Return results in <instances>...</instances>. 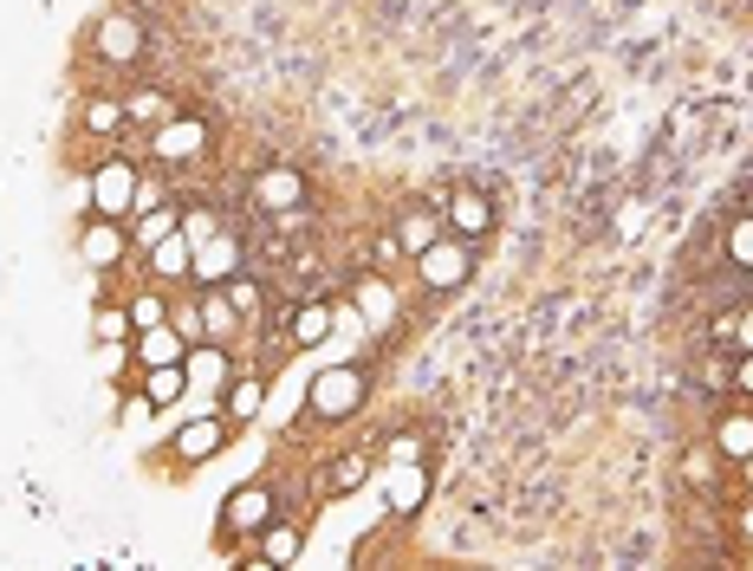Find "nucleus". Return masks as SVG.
<instances>
[{
    "label": "nucleus",
    "mask_w": 753,
    "mask_h": 571,
    "mask_svg": "<svg viewBox=\"0 0 753 571\" xmlns=\"http://www.w3.org/2000/svg\"><path fill=\"white\" fill-rule=\"evenodd\" d=\"M273 520V494L266 488H234L227 494V533H261Z\"/></svg>",
    "instance_id": "10"
},
{
    "label": "nucleus",
    "mask_w": 753,
    "mask_h": 571,
    "mask_svg": "<svg viewBox=\"0 0 753 571\" xmlns=\"http://www.w3.org/2000/svg\"><path fill=\"white\" fill-rule=\"evenodd\" d=\"M734 332H741V305H727V312H715V325H708V338H715L721 351H734Z\"/></svg>",
    "instance_id": "33"
},
{
    "label": "nucleus",
    "mask_w": 753,
    "mask_h": 571,
    "mask_svg": "<svg viewBox=\"0 0 753 571\" xmlns=\"http://www.w3.org/2000/svg\"><path fill=\"white\" fill-rule=\"evenodd\" d=\"M734 396H753V351H734Z\"/></svg>",
    "instance_id": "35"
},
{
    "label": "nucleus",
    "mask_w": 753,
    "mask_h": 571,
    "mask_svg": "<svg viewBox=\"0 0 753 571\" xmlns=\"http://www.w3.org/2000/svg\"><path fill=\"white\" fill-rule=\"evenodd\" d=\"M358 403H364V371H351V364H332V371H319V377H312V396H305V410H312L319 422L358 416Z\"/></svg>",
    "instance_id": "2"
},
{
    "label": "nucleus",
    "mask_w": 753,
    "mask_h": 571,
    "mask_svg": "<svg viewBox=\"0 0 753 571\" xmlns=\"http://www.w3.org/2000/svg\"><path fill=\"white\" fill-rule=\"evenodd\" d=\"M422 449H429L422 435H397V442H390V467H397V461H422Z\"/></svg>",
    "instance_id": "34"
},
{
    "label": "nucleus",
    "mask_w": 753,
    "mask_h": 571,
    "mask_svg": "<svg viewBox=\"0 0 753 571\" xmlns=\"http://www.w3.org/2000/svg\"><path fill=\"white\" fill-rule=\"evenodd\" d=\"M293 559H300V526L266 520L261 526V565H293Z\"/></svg>",
    "instance_id": "18"
},
{
    "label": "nucleus",
    "mask_w": 753,
    "mask_h": 571,
    "mask_svg": "<svg viewBox=\"0 0 753 571\" xmlns=\"http://www.w3.org/2000/svg\"><path fill=\"white\" fill-rule=\"evenodd\" d=\"M188 396V364H150L144 371V403L150 410H169V403H183Z\"/></svg>",
    "instance_id": "14"
},
{
    "label": "nucleus",
    "mask_w": 753,
    "mask_h": 571,
    "mask_svg": "<svg viewBox=\"0 0 753 571\" xmlns=\"http://www.w3.org/2000/svg\"><path fill=\"white\" fill-rule=\"evenodd\" d=\"M727 260L753 273V215H741V221L727 228Z\"/></svg>",
    "instance_id": "28"
},
{
    "label": "nucleus",
    "mask_w": 753,
    "mask_h": 571,
    "mask_svg": "<svg viewBox=\"0 0 753 571\" xmlns=\"http://www.w3.org/2000/svg\"><path fill=\"white\" fill-rule=\"evenodd\" d=\"M449 228L461 234V240H481V234L493 228V201L481 189H454L449 195Z\"/></svg>",
    "instance_id": "8"
},
{
    "label": "nucleus",
    "mask_w": 753,
    "mask_h": 571,
    "mask_svg": "<svg viewBox=\"0 0 753 571\" xmlns=\"http://www.w3.org/2000/svg\"><path fill=\"white\" fill-rule=\"evenodd\" d=\"M351 299H358V312H364L371 325H390V318H397V293H390L383 273H364V279L351 286Z\"/></svg>",
    "instance_id": "16"
},
{
    "label": "nucleus",
    "mask_w": 753,
    "mask_h": 571,
    "mask_svg": "<svg viewBox=\"0 0 753 571\" xmlns=\"http://www.w3.org/2000/svg\"><path fill=\"white\" fill-rule=\"evenodd\" d=\"M124 111H130V117H144V124H169V117H176V105H169L163 91H137V98H130Z\"/></svg>",
    "instance_id": "27"
},
{
    "label": "nucleus",
    "mask_w": 753,
    "mask_h": 571,
    "mask_svg": "<svg viewBox=\"0 0 753 571\" xmlns=\"http://www.w3.org/2000/svg\"><path fill=\"white\" fill-rule=\"evenodd\" d=\"M183 357H188V338L169 325V318L150 325V332L137 338V364H144V371H150V364H183Z\"/></svg>",
    "instance_id": "13"
},
{
    "label": "nucleus",
    "mask_w": 753,
    "mask_h": 571,
    "mask_svg": "<svg viewBox=\"0 0 753 571\" xmlns=\"http://www.w3.org/2000/svg\"><path fill=\"white\" fill-rule=\"evenodd\" d=\"M91 338H98V344H124V338H130V312H124V305H98V312H91Z\"/></svg>",
    "instance_id": "26"
},
{
    "label": "nucleus",
    "mask_w": 753,
    "mask_h": 571,
    "mask_svg": "<svg viewBox=\"0 0 753 571\" xmlns=\"http://www.w3.org/2000/svg\"><path fill=\"white\" fill-rule=\"evenodd\" d=\"M261 403H266V383L261 377L227 383V422H254V416H261Z\"/></svg>",
    "instance_id": "24"
},
{
    "label": "nucleus",
    "mask_w": 753,
    "mask_h": 571,
    "mask_svg": "<svg viewBox=\"0 0 753 571\" xmlns=\"http://www.w3.org/2000/svg\"><path fill=\"white\" fill-rule=\"evenodd\" d=\"M715 449H721L727 461H753V416H721Z\"/></svg>",
    "instance_id": "22"
},
{
    "label": "nucleus",
    "mask_w": 753,
    "mask_h": 571,
    "mask_svg": "<svg viewBox=\"0 0 753 571\" xmlns=\"http://www.w3.org/2000/svg\"><path fill=\"white\" fill-rule=\"evenodd\" d=\"M734 351H753V305H741V332H734Z\"/></svg>",
    "instance_id": "38"
},
{
    "label": "nucleus",
    "mask_w": 753,
    "mask_h": 571,
    "mask_svg": "<svg viewBox=\"0 0 753 571\" xmlns=\"http://www.w3.org/2000/svg\"><path fill=\"white\" fill-rule=\"evenodd\" d=\"M124 124H130V111H124L117 98H91V105H85V130H91V137H111Z\"/></svg>",
    "instance_id": "25"
},
{
    "label": "nucleus",
    "mask_w": 753,
    "mask_h": 571,
    "mask_svg": "<svg viewBox=\"0 0 753 571\" xmlns=\"http://www.w3.org/2000/svg\"><path fill=\"white\" fill-rule=\"evenodd\" d=\"M702 383H708V390H734V364H702Z\"/></svg>",
    "instance_id": "36"
},
{
    "label": "nucleus",
    "mask_w": 753,
    "mask_h": 571,
    "mask_svg": "<svg viewBox=\"0 0 753 571\" xmlns=\"http://www.w3.org/2000/svg\"><path fill=\"white\" fill-rule=\"evenodd\" d=\"M364 481H371V455H358V449L325 467V488H332V494H358Z\"/></svg>",
    "instance_id": "21"
},
{
    "label": "nucleus",
    "mask_w": 753,
    "mask_h": 571,
    "mask_svg": "<svg viewBox=\"0 0 753 571\" xmlns=\"http://www.w3.org/2000/svg\"><path fill=\"white\" fill-rule=\"evenodd\" d=\"M222 293L234 299V312H261V286H254L247 273H234V279H222Z\"/></svg>",
    "instance_id": "30"
},
{
    "label": "nucleus",
    "mask_w": 753,
    "mask_h": 571,
    "mask_svg": "<svg viewBox=\"0 0 753 571\" xmlns=\"http://www.w3.org/2000/svg\"><path fill=\"white\" fill-rule=\"evenodd\" d=\"M150 267L163 273V279H183V273L195 267V240H188L183 228L163 234V240H150Z\"/></svg>",
    "instance_id": "17"
},
{
    "label": "nucleus",
    "mask_w": 753,
    "mask_h": 571,
    "mask_svg": "<svg viewBox=\"0 0 753 571\" xmlns=\"http://www.w3.org/2000/svg\"><path fill=\"white\" fill-rule=\"evenodd\" d=\"M397 247H403V254H422V247H436V215H429V208H410V215H403V221H397Z\"/></svg>",
    "instance_id": "23"
},
{
    "label": "nucleus",
    "mask_w": 753,
    "mask_h": 571,
    "mask_svg": "<svg viewBox=\"0 0 753 571\" xmlns=\"http://www.w3.org/2000/svg\"><path fill=\"white\" fill-rule=\"evenodd\" d=\"M222 442H227V422L222 416H202V422H188L183 435H176V455H183L188 467H202V461L215 455Z\"/></svg>",
    "instance_id": "12"
},
{
    "label": "nucleus",
    "mask_w": 753,
    "mask_h": 571,
    "mask_svg": "<svg viewBox=\"0 0 753 571\" xmlns=\"http://www.w3.org/2000/svg\"><path fill=\"white\" fill-rule=\"evenodd\" d=\"M150 150L163 156V163H188V156L208 150V124H195V117H169V124H156Z\"/></svg>",
    "instance_id": "7"
},
{
    "label": "nucleus",
    "mask_w": 753,
    "mask_h": 571,
    "mask_svg": "<svg viewBox=\"0 0 753 571\" xmlns=\"http://www.w3.org/2000/svg\"><path fill=\"white\" fill-rule=\"evenodd\" d=\"M429 500V467L422 461H397V474H390V513H415Z\"/></svg>",
    "instance_id": "15"
},
{
    "label": "nucleus",
    "mask_w": 753,
    "mask_h": 571,
    "mask_svg": "<svg viewBox=\"0 0 753 571\" xmlns=\"http://www.w3.org/2000/svg\"><path fill=\"white\" fill-rule=\"evenodd\" d=\"M325 338H332V305L305 299L300 312H293V344H325Z\"/></svg>",
    "instance_id": "19"
},
{
    "label": "nucleus",
    "mask_w": 753,
    "mask_h": 571,
    "mask_svg": "<svg viewBox=\"0 0 753 571\" xmlns=\"http://www.w3.org/2000/svg\"><path fill=\"white\" fill-rule=\"evenodd\" d=\"M176 228H183L188 240H215V234H222V221H215L208 208H188V215H183V221H176Z\"/></svg>",
    "instance_id": "32"
},
{
    "label": "nucleus",
    "mask_w": 753,
    "mask_h": 571,
    "mask_svg": "<svg viewBox=\"0 0 753 571\" xmlns=\"http://www.w3.org/2000/svg\"><path fill=\"white\" fill-rule=\"evenodd\" d=\"M183 364H188V390H208V383L222 390V383H227V351L215 338H195Z\"/></svg>",
    "instance_id": "11"
},
{
    "label": "nucleus",
    "mask_w": 753,
    "mask_h": 571,
    "mask_svg": "<svg viewBox=\"0 0 753 571\" xmlns=\"http://www.w3.org/2000/svg\"><path fill=\"white\" fill-rule=\"evenodd\" d=\"M137 189H144V176H137V163L130 156H111V163H98L91 169V215H137Z\"/></svg>",
    "instance_id": "1"
},
{
    "label": "nucleus",
    "mask_w": 753,
    "mask_h": 571,
    "mask_svg": "<svg viewBox=\"0 0 753 571\" xmlns=\"http://www.w3.org/2000/svg\"><path fill=\"white\" fill-rule=\"evenodd\" d=\"M169 325H176V332H183L188 344H195V338H208V332H202V305H195V312H176Z\"/></svg>",
    "instance_id": "37"
},
{
    "label": "nucleus",
    "mask_w": 753,
    "mask_h": 571,
    "mask_svg": "<svg viewBox=\"0 0 753 571\" xmlns=\"http://www.w3.org/2000/svg\"><path fill=\"white\" fill-rule=\"evenodd\" d=\"M163 318H169V305H163V293H144V299L130 305V325H137V332H150V325H163Z\"/></svg>",
    "instance_id": "31"
},
{
    "label": "nucleus",
    "mask_w": 753,
    "mask_h": 571,
    "mask_svg": "<svg viewBox=\"0 0 753 571\" xmlns=\"http://www.w3.org/2000/svg\"><path fill=\"white\" fill-rule=\"evenodd\" d=\"M124 247H130V240H124V221H111V215H91V221H85V234H78V254H85V267H117V260H124Z\"/></svg>",
    "instance_id": "6"
},
{
    "label": "nucleus",
    "mask_w": 753,
    "mask_h": 571,
    "mask_svg": "<svg viewBox=\"0 0 753 571\" xmlns=\"http://www.w3.org/2000/svg\"><path fill=\"white\" fill-rule=\"evenodd\" d=\"M234 325H241V312H234V299L215 286V293L202 299V332H208L215 344H227V338H234Z\"/></svg>",
    "instance_id": "20"
},
{
    "label": "nucleus",
    "mask_w": 753,
    "mask_h": 571,
    "mask_svg": "<svg viewBox=\"0 0 753 571\" xmlns=\"http://www.w3.org/2000/svg\"><path fill=\"white\" fill-rule=\"evenodd\" d=\"M91 46H98V59H111V66H137V59H144V27H137L130 13H105V20L91 27Z\"/></svg>",
    "instance_id": "4"
},
{
    "label": "nucleus",
    "mask_w": 753,
    "mask_h": 571,
    "mask_svg": "<svg viewBox=\"0 0 753 571\" xmlns=\"http://www.w3.org/2000/svg\"><path fill=\"white\" fill-rule=\"evenodd\" d=\"M195 279H208V286H222V279H234L241 273V247L227 240V234H215V240H195Z\"/></svg>",
    "instance_id": "9"
},
{
    "label": "nucleus",
    "mask_w": 753,
    "mask_h": 571,
    "mask_svg": "<svg viewBox=\"0 0 753 571\" xmlns=\"http://www.w3.org/2000/svg\"><path fill=\"white\" fill-rule=\"evenodd\" d=\"M747 215H753V189H747Z\"/></svg>",
    "instance_id": "39"
},
{
    "label": "nucleus",
    "mask_w": 753,
    "mask_h": 571,
    "mask_svg": "<svg viewBox=\"0 0 753 571\" xmlns=\"http://www.w3.org/2000/svg\"><path fill=\"white\" fill-rule=\"evenodd\" d=\"M176 221H183V215L156 201V208H144V228H137V240H163V234H176Z\"/></svg>",
    "instance_id": "29"
},
{
    "label": "nucleus",
    "mask_w": 753,
    "mask_h": 571,
    "mask_svg": "<svg viewBox=\"0 0 753 571\" xmlns=\"http://www.w3.org/2000/svg\"><path fill=\"white\" fill-rule=\"evenodd\" d=\"M468 267H475V254H468V240L454 234V240H436V247H422L415 254V273H422V286L429 293H454L461 279H468Z\"/></svg>",
    "instance_id": "3"
},
{
    "label": "nucleus",
    "mask_w": 753,
    "mask_h": 571,
    "mask_svg": "<svg viewBox=\"0 0 753 571\" xmlns=\"http://www.w3.org/2000/svg\"><path fill=\"white\" fill-rule=\"evenodd\" d=\"M254 201H261L266 215H293V208L305 201V176L300 169H286V163H273V169L254 176Z\"/></svg>",
    "instance_id": "5"
}]
</instances>
